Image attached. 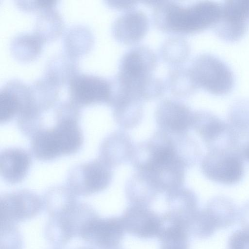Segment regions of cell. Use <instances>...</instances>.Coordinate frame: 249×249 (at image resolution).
I'll use <instances>...</instances> for the list:
<instances>
[{"label": "cell", "mask_w": 249, "mask_h": 249, "mask_svg": "<svg viewBox=\"0 0 249 249\" xmlns=\"http://www.w3.org/2000/svg\"><path fill=\"white\" fill-rule=\"evenodd\" d=\"M54 115L53 126L42 129L30 139L31 153L37 160L50 161L72 155L83 145V134L79 124L80 110L63 104L55 108Z\"/></svg>", "instance_id": "obj_1"}, {"label": "cell", "mask_w": 249, "mask_h": 249, "mask_svg": "<svg viewBox=\"0 0 249 249\" xmlns=\"http://www.w3.org/2000/svg\"><path fill=\"white\" fill-rule=\"evenodd\" d=\"M228 249H249V230L243 228L232 233L229 238Z\"/></svg>", "instance_id": "obj_19"}, {"label": "cell", "mask_w": 249, "mask_h": 249, "mask_svg": "<svg viewBox=\"0 0 249 249\" xmlns=\"http://www.w3.org/2000/svg\"><path fill=\"white\" fill-rule=\"evenodd\" d=\"M123 249L120 247H117V248H113V249Z\"/></svg>", "instance_id": "obj_22"}, {"label": "cell", "mask_w": 249, "mask_h": 249, "mask_svg": "<svg viewBox=\"0 0 249 249\" xmlns=\"http://www.w3.org/2000/svg\"><path fill=\"white\" fill-rule=\"evenodd\" d=\"M110 177L105 164L95 160L73 166L68 174L67 186L77 196H88L104 189Z\"/></svg>", "instance_id": "obj_5"}, {"label": "cell", "mask_w": 249, "mask_h": 249, "mask_svg": "<svg viewBox=\"0 0 249 249\" xmlns=\"http://www.w3.org/2000/svg\"><path fill=\"white\" fill-rule=\"evenodd\" d=\"M77 204L63 213L49 216L45 227L44 235L50 244L56 246H64L74 237L78 236L81 218Z\"/></svg>", "instance_id": "obj_10"}, {"label": "cell", "mask_w": 249, "mask_h": 249, "mask_svg": "<svg viewBox=\"0 0 249 249\" xmlns=\"http://www.w3.org/2000/svg\"><path fill=\"white\" fill-rule=\"evenodd\" d=\"M91 249V248H81L80 249Z\"/></svg>", "instance_id": "obj_21"}, {"label": "cell", "mask_w": 249, "mask_h": 249, "mask_svg": "<svg viewBox=\"0 0 249 249\" xmlns=\"http://www.w3.org/2000/svg\"><path fill=\"white\" fill-rule=\"evenodd\" d=\"M44 207L43 199L35 193L21 189L6 193L0 198V223H17L36 217Z\"/></svg>", "instance_id": "obj_4"}, {"label": "cell", "mask_w": 249, "mask_h": 249, "mask_svg": "<svg viewBox=\"0 0 249 249\" xmlns=\"http://www.w3.org/2000/svg\"><path fill=\"white\" fill-rule=\"evenodd\" d=\"M125 230L121 216L102 218L98 215L84 226L79 236L99 249L118 247Z\"/></svg>", "instance_id": "obj_6"}, {"label": "cell", "mask_w": 249, "mask_h": 249, "mask_svg": "<svg viewBox=\"0 0 249 249\" xmlns=\"http://www.w3.org/2000/svg\"><path fill=\"white\" fill-rule=\"evenodd\" d=\"M70 101L79 107L107 101L111 87L104 78L91 74H74L69 81Z\"/></svg>", "instance_id": "obj_7"}, {"label": "cell", "mask_w": 249, "mask_h": 249, "mask_svg": "<svg viewBox=\"0 0 249 249\" xmlns=\"http://www.w3.org/2000/svg\"><path fill=\"white\" fill-rule=\"evenodd\" d=\"M30 88L18 80L8 81L0 90V123L9 122L19 114L28 101Z\"/></svg>", "instance_id": "obj_11"}, {"label": "cell", "mask_w": 249, "mask_h": 249, "mask_svg": "<svg viewBox=\"0 0 249 249\" xmlns=\"http://www.w3.org/2000/svg\"><path fill=\"white\" fill-rule=\"evenodd\" d=\"M249 17V0H227L221 5L220 18L214 29L219 37L235 41L244 35Z\"/></svg>", "instance_id": "obj_8"}, {"label": "cell", "mask_w": 249, "mask_h": 249, "mask_svg": "<svg viewBox=\"0 0 249 249\" xmlns=\"http://www.w3.org/2000/svg\"><path fill=\"white\" fill-rule=\"evenodd\" d=\"M189 230L178 223L163 219V225L158 236L160 249H189Z\"/></svg>", "instance_id": "obj_14"}, {"label": "cell", "mask_w": 249, "mask_h": 249, "mask_svg": "<svg viewBox=\"0 0 249 249\" xmlns=\"http://www.w3.org/2000/svg\"><path fill=\"white\" fill-rule=\"evenodd\" d=\"M238 217L242 228L249 230V207L243 209L240 212Z\"/></svg>", "instance_id": "obj_20"}, {"label": "cell", "mask_w": 249, "mask_h": 249, "mask_svg": "<svg viewBox=\"0 0 249 249\" xmlns=\"http://www.w3.org/2000/svg\"><path fill=\"white\" fill-rule=\"evenodd\" d=\"M221 5L212 1L196 2L187 7L171 5L165 12V21L173 30L182 32L199 31L218 20Z\"/></svg>", "instance_id": "obj_2"}, {"label": "cell", "mask_w": 249, "mask_h": 249, "mask_svg": "<svg viewBox=\"0 0 249 249\" xmlns=\"http://www.w3.org/2000/svg\"><path fill=\"white\" fill-rule=\"evenodd\" d=\"M121 217L125 231L141 239L158 237L163 225L162 215L143 205L128 208Z\"/></svg>", "instance_id": "obj_9"}, {"label": "cell", "mask_w": 249, "mask_h": 249, "mask_svg": "<svg viewBox=\"0 0 249 249\" xmlns=\"http://www.w3.org/2000/svg\"><path fill=\"white\" fill-rule=\"evenodd\" d=\"M43 201L49 216L64 213L79 202L77 196L67 186L63 185L50 187L45 193Z\"/></svg>", "instance_id": "obj_13"}, {"label": "cell", "mask_w": 249, "mask_h": 249, "mask_svg": "<svg viewBox=\"0 0 249 249\" xmlns=\"http://www.w3.org/2000/svg\"><path fill=\"white\" fill-rule=\"evenodd\" d=\"M247 156H248V158L249 159V150H248V152H247Z\"/></svg>", "instance_id": "obj_23"}, {"label": "cell", "mask_w": 249, "mask_h": 249, "mask_svg": "<svg viewBox=\"0 0 249 249\" xmlns=\"http://www.w3.org/2000/svg\"><path fill=\"white\" fill-rule=\"evenodd\" d=\"M144 16L138 12L125 15L117 22V35L126 41H135L143 35L147 27Z\"/></svg>", "instance_id": "obj_15"}, {"label": "cell", "mask_w": 249, "mask_h": 249, "mask_svg": "<svg viewBox=\"0 0 249 249\" xmlns=\"http://www.w3.org/2000/svg\"><path fill=\"white\" fill-rule=\"evenodd\" d=\"M190 74L196 86L213 94H227L234 85V76L231 69L212 54L198 56L193 64Z\"/></svg>", "instance_id": "obj_3"}, {"label": "cell", "mask_w": 249, "mask_h": 249, "mask_svg": "<svg viewBox=\"0 0 249 249\" xmlns=\"http://www.w3.org/2000/svg\"><path fill=\"white\" fill-rule=\"evenodd\" d=\"M206 209L217 230L227 228L232 225L237 217L234 208L225 203L210 204Z\"/></svg>", "instance_id": "obj_17"}, {"label": "cell", "mask_w": 249, "mask_h": 249, "mask_svg": "<svg viewBox=\"0 0 249 249\" xmlns=\"http://www.w3.org/2000/svg\"><path fill=\"white\" fill-rule=\"evenodd\" d=\"M242 173L240 161L233 157L227 158L216 165L213 174L216 179L230 184L238 181Z\"/></svg>", "instance_id": "obj_16"}, {"label": "cell", "mask_w": 249, "mask_h": 249, "mask_svg": "<svg viewBox=\"0 0 249 249\" xmlns=\"http://www.w3.org/2000/svg\"><path fill=\"white\" fill-rule=\"evenodd\" d=\"M1 249H22L21 234L16 224L0 223Z\"/></svg>", "instance_id": "obj_18"}, {"label": "cell", "mask_w": 249, "mask_h": 249, "mask_svg": "<svg viewBox=\"0 0 249 249\" xmlns=\"http://www.w3.org/2000/svg\"><path fill=\"white\" fill-rule=\"evenodd\" d=\"M31 164L30 153L23 148H7L0 152V175L9 184L21 182L26 176Z\"/></svg>", "instance_id": "obj_12"}]
</instances>
